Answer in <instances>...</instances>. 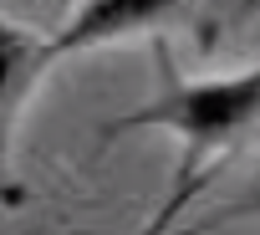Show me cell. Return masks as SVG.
<instances>
[{
    "instance_id": "cell-1",
    "label": "cell",
    "mask_w": 260,
    "mask_h": 235,
    "mask_svg": "<svg viewBox=\"0 0 260 235\" xmlns=\"http://www.w3.org/2000/svg\"><path fill=\"white\" fill-rule=\"evenodd\" d=\"M153 56L164 67V92L148 97L143 107L122 112L107 123V138L112 133H133V128H169L179 143H184V159H179V179H174V199L169 210L153 220V225H169L189 199L194 189L204 184L209 164H219L245 133L260 128V67H245V72H224V77H179L169 67V51L153 41Z\"/></svg>"
},
{
    "instance_id": "cell-2",
    "label": "cell",
    "mask_w": 260,
    "mask_h": 235,
    "mask_svg": "<svg viewBox=\"0 0 260 235\" xmlns=\"http://www.w3.org/2000/svg\"><path fill=\"white\" fill-rule=\"evenodd\" d=\"M61 62L56 41L41 31H26L16 21L0 16V204L16 199V133L31 97L41 92L46 72Z\"/></svg>"
},
{
    "instance_id": "cell-3",
    "label": "cell",
    "mask_w": 260,
    "mask_h": 235,
    "mask_svg": "<svg viewBox=\"0 0 260 235\" xmlns=\"http://www.w3.org/2000/svg\"><path fill=\"white\" fill-rule=\"evenodd\" d=\"M179 11V0H82L72 11V21L51 36L61 62L82 56V51H102L112 41L143 36V31H164L169 16Z\"/></svg>"
},
{
    "instance_id": "cell-4",
    "label": "cell",
    "mask_w": 260,
    "mask_h": 235,
    "mask_svg": "<svg viewBox=\"0 0 260 235\" xmlns=\"http://www.w3.org/2000/svg\"><path fill=\"white\" fill-rule=\"evenodd\" d=\"M255 215H260V184L245 189V199H235V204L224 210V220H255Z\"/></svg>"
}]
</instances>
